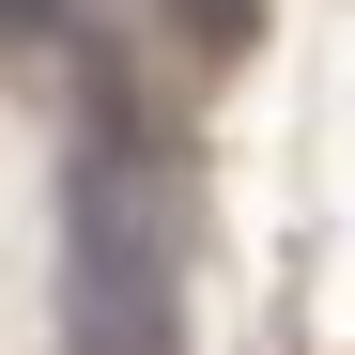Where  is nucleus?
<instances>
[{
    "instance_id": "2",
    "label": "nucleus",
    "mask_w": 355,
    "mask_h": 355,
    "mask_svg": "<svg viewBox=\"0 0 355 355\" xmlns=\"http://www.w3.org/2000/svg\"><path fill=\"white\" fill-rule=\"evenodd\" d=\"M155 16L186 31L201 62H248V46H263V0H155Z\"/></svg>"
},
{
    "instance_id": "1",
    "label": "nucleus",
    "mask_w": 355,
    "mask_h": 355,
    "mask_svg": "<svg viewBox=\"0 0 355 355\" xmlns=\"http://www.w3.org/2000/svg\"><path fill=\"white\" fill-rule=\"evenodd\" d=\"M62 340L78 355H186V309H170V232L139 201L124 155L62 170Z\"/></svg>"
}]
</instances>
